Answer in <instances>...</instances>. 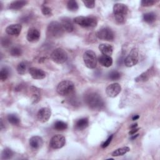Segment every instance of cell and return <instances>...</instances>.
Returning <instances> with one entry per match:
<instances>
[{
    "label": "cell",
    "mask_w": 160,
    "mask_h": 160,
    "mask_svg": "<svg viewBox=\"0 0 160 160\" xmlns=\"http://www.w3.org/2000/svg\"><path fill=\"white\" fill-rule=\"evenodd\" d=\"M13 152L10 148H5L2 153V159H10L13 156Z\"/></svg>",
    "instance_id": "4316f807"
},
{
    "label": "cell",
    "mask_w": 160,
    "mask_h": 160,
    "mask_svg": "<svg viewBox=\"0 0 160 160\" xmlns=\"http://www.w3.org/2000/svg\"><path fill=\"white\" fill-rule=\"evenodd\" d=\"M143 18V20L144 22L148 23H152L156 20V15L154 13L149 12V13L144 14Z\"/></svg>",
    "instance_id": "603a6c76"
},
{
    "label": "cell",
    "mask_w": 160,
    "mask_h": 160,
    "mask_svg": "<svg viewBox=\"0 0 160 160\" xmlns=\"http://www.w3.org/2000/svg\"><path fill=\"white\" fill-rule=\"evenodd\" d=\"M51 59L54 62L58 64H63L68 60V54L62 48H57L55 50L51 55Z\"/></svg>",
    "instance_id": "52a82bcc"
},
{
    "label": "cell",
    "mask_w": 160,
    "mask_h": 160,
    "mask_svg": "<svg viewBox=\"0 0 160 160\" xmlns=\"http://www.w3.org/2000/svg\"><path fill=\"white\" fill-rule=\"evenodd\" d=\"M154 3H155V2L153 1V0H143L141 2V5L144 7H151Z\"/></svg>",
    "instance_id": "d590c367"
},
{
    "label": "cell",
    "mask_w": 160,
    "mask_h": 160,
    "mask_svg": "<svg viewBox=\"0 0 160 160\" xmlns=\"http://www.w3.org/2000/svg\"><path fill=\"white\" fill-rule=\"evenodd\" d=\"M83 3H84L85 6L86 7H87L88 8L91 9L95 8V2L94 0H90V1H83Z\"/></svg>",
    "instance_id": "e575fe53"
},
{
    "label": "cell",
    "mask_w": 160,
    "mask_h": 160,
    "mask_svg": "<svg viewBox=\"0 0 160 160\" xmlns=\"http://www.w3.org/2000/svg\"><path fill=\"white\" fill-rule=\"evenodd\" d=\"M10 53L12 56L19 57V56H21V55L23 53V51L18 47H14L10 49Z\"/></svg>",
    "instance_id": "4dcf8cb0"
},
{
    "label": "cell",
    "mask_w": 160,
    "mask_h": 160,
    "mask_svg": "<svg viewBox=\"0 0 160 160\" xmlns=\"http://www.w3.org/2000/svg\"><path fill=\"white\" fill-rule=\"evenodd\" d=\"M28 4L27 1H15L10 3L9 8L10 10H18L21 9L23 7L26 6Z\"/></svg>",
    "instance_id": "44dd1931"
},
{
    "label": "cell",
    "mask_w": 160,
    "mask_h": 160,
    "mask_svg": "<svg viewBox=\"0 0 160 160\" xmlns=\"http://www.w3.org/2000/svg\"><path fill=\"white\" fill-rule=\"evenodd\" d=\"M51 115V111L49 108H42L40 109L37 113L38 119L40 122H47Z\"/></svg>",
    "instance_id": "8fae6325"
},
{
    "label": "cell",
    "mask_w": 160,
    "mask_h": 160,
    "mask_svg": "<svg viewBox=\"0 0 160 160\" xmlns=\"http://www.w3.org/2000/svg\"><path fill=\"white\" fill-rule=\"evenodd\" d=\"M139 60L138 50L136 48L133 49L128 55L124 60V63L127 67H132L136 65Z\"/></svg>",
    "instance_id": "ba28073f"
},
{
    "label": "cell",
    "mask_w": 160,
    "mask_h": 160,
    "mask_svg": "<svg viewBox=\"0 0 160 160\" xmlns=\"http://www.w3.org/2000/svg\"><path fill=\"white\" fill-rule=\"evenodd\" d=\"M84 100L87 106L93 110H100L104 106L101 96L96 92H88L84 96Z\"/></svg>",
    "instance_id": "6da1fadb"
},
{
    "label": "cell",
    "mask_w": 160,
    "mask_h": 160,
    "mask_svg": "<svg viewBox=\"0 0 160 160\" xmlns=\"http://www.w3.org/2000/svg\"><path fill=\"white\" fill-rule=\"evenodd\" d=\"M32 91H33V101L34 103H37L39 101L40 98V93H39V90H38L37 88L31 87Z\"/></svg>",
    "instance_id": "1f68e13d"
},
{
    "label": "cell",
    "mask_w": 160,
    "mask_h": 160,
    "mask_svg": "<svg viewBox=\"0 0 160 160\" xmlns=\"http://www.w3.org/2000/svg\"><path fill=\"white\" fill-rule=\"evenodd\" d=\"M89 125V120L88 118H82L78 119L75 123L74 128L78 131L86 129Z\"/></svg>",
    "instance_id": "ac0fdd59"
},
{
    "label": "cell",
    "mask_w": 160,
    "mask_h": 160,
    "mask_svg": "<svg viewBox=\"0 0 160 160\" xmlns=\"http://www.w3.org/2000/svg\"><path fill=\"white\" fill-rule=\"evenodd\" d=\"M139 118H140V116H139V115H138V114L134 115V116H133V121H135V120H137L138 119H139Z\"/></svg>",
    "instance_id": "ab89813d"
},
{
    "label": "cell",
    "mask_w": 160,
    "mask_h": 160,
    "mask_svg": "<svg viewBox=\"0 0 160 160\" xmlns=\"http://www.w3.org/2000/svg\"><path fill=\"white\" fill-rule=\"evenodd\" d=\"M137 127H138V124H137V123H136V124H134V125H133L132 126H131L130 128H131V129H133V128H136Z\"/></svg>",
    "instance_id": "b9f144b4"
},
{
    "label": "cell",
    "mask_w": 160,
    "mask_h": 160,
    "mask_svg": "<svg viewBox=\"0 0 160 160\" xmlns=\"http://www.w3.org/2000/svg\"><path fill=\"white\" fill-rule=\"evenodd\" d=\"M1 44L3 48H8L11 45V40L7 37H4L2 39Z\"/></svg>",
    "instance_id": "836d02e7"
},
{
    "label": "cell",
    "mask_w": 160,
    "mask_h": 160,
    "mask_svg": "<svg viewBox=\"0 0 160 160\" xmlns=\"http://www.w3.org/2000/svg\"><path fill=\"white\" fill-rule=\"evenodd\" d=\"M74 91V85L69 80H64V81L60 82L56 88L57 93L63 96L70 95Z\"/></svg>",
    "instance_id": "3957f363"
},
{
    "label": "cell",
    "mask_w": 160,
    "mask_h": 160,
    "mask_svg": "<svg viewBox=\"0 0 160 160\" xmlns=\"http://www.w3.org/2000/svg\"><path fill=\"white\" fill-rule=\"evenodd\" d=\"M10 74L9 69L7 67H3L0 71V79L4 82L7 79Z\"/></svg>",
    "instance_id": "83f0119b"
},
{
    "label": "cell",
    "mask_w": 160,
    "mask_h": 160,
    "mask_svg": "<svg viewBox=\"0 0 160 160\" xmlns=\"http://www.w3.org/2000/svg\"><path fill=\"white\" fill-rule=\"evenodd\" d=\"M8 120L10 123L13 125H18L20 123V119L18 116L15 114H10L8 116Z\"/></svg>",
    "instance_id": "484cf974"
},
{
    "label": "cell",
    "mask_w": 160,
    "mask_h": 160,
    "mask_svg": "<svg viewBox=\"0 0 160 160\" xmlns=\"http://www.w3.org/2000/svg\"><path fill=\"white\" fill-rule=\"evenodd\" d=\"M3 128V123L2 120H1V129L2 130Z\"/></svg>",
    "instance_id": "7bdbcfd3"
},
{
    "label": "cell",
    "mask_w": 160,
    "mask_h": 160,
    "mask_svg": "<svg viewBox=\"0 0 160 160\" xmlns=\"http://www.w3.org/2000/svg\"><path fill=\"white\" fill-rule=\"evenodd\" d=\"M99 50L102 53L103 55L109 56L112 55L113 51V47L109 44H106V43L100 45Z\"/></svg>",
    "instance_id": "d6986e66"
},
{
    "label": "cell",
    "mask_w": 160,
    "mask_h": 160,
    "mask_svg": "<svg viewBox=\"0 0 160 160\" xmlns=\"http://www.w3.org/2000/svg\"><path fill=\"white\" fill-rule=\"evenodd\" d=\"M98 61L102 66L106 68L110 67L113 64V59L109 56L103 55L99 57Z\"/></svg>",
    "instance_id": "ffe728a7"
},
{
    "label": "cell",
    "mask_w": 160,
    "mask_h": 160,
    "mask_svg": "<svg viewBox=\"0 0 160 160\" xmlns=\"http://www.w3.org/2000/svg\"><path fill=\"white\" fill-rule=\"evenodd\" d=\"M128 13V8L122 3H116L113 7V14L116 21L119 24L125 23Z\"/></svg>",
    "instance_id": "7a4b0ae2"
},
{
    "label": "cell",
    "mask_w": 160,
    "mask_h": 160,
    "mask_svg": "<svg viewBox=\"0 0 160 160\" xmlns=\"http://www.w3.org/2000/svg\"><path fill=\"white\" fill-rule=\"evenodd\" d=\"M130 151V148L128 146L123 147L121 148H118L114 151L112 153V156H123L125 154H127L128 152Z\"/></svg>",
    "instance_id": "7402d4cb"
},
{
    "label": "cell",
    "mask_w": 160,
    "mask_h": 160,
    "mask_svg": "<svg viewBox=\"0 0 160 160\" xmlns=\"http://www.w3.org/2000/svg\"><path fill=\"white\" fill-rule=\"evenodd\" d=\"M74 23L83 28H95L98 24V21L93 16H78L74 18Z\"/></svg>",
    "instance_id": "5b68a950"
},
{
    "label": "cell",
    "mask_w": 160,
    "mask_h": 160,
    "mask_svg": "<svg viewBox=\"0 0 160 160\" xmlns=\"http://www.w3.org/2000/svg\"><path fill=\"white\" fill-rule=\"evenodd\" d=\"M122 91V87L118 83H113L109 85L106 89V95L111 98L117 96Z\"/></svg>",
    "instance_id": "7c38bea8"
},
{
    "label": "cell",
    "mask_w": 160,
    "mask_h": 160,
    "mask_svg": "<svg viewBox=\"0 0 160 160\" xmlns=\"http://www.w3.org/2000/svg\"><path fill=\"white\" fill-rule=\"evenodd\" d=\"M29 143L33 149H38L42 147L43 144V140L42 137L39 136H34L29 139Z\"/></svg>",
    "instance_id": "9a60e30c"
},
{
    "label": "cell",
    "mask_w": 160,
    "mask_h": 160,
    "mask_svg": "<svg viewBox=\"0 0 160 160\" xmlns=\"http://www.w3.org/2000/svg\"><path fill=\"white\" fill-rule=\"evenodd\" d=\"M67 124L62 121H57L54 124V128L58 131H63L67 129Z\"/></svg>",
    "instance_id": "f1b7e54d"
},
{
    "label": "cell",
    "mask_w": 160,
    "mask_h": 160,
    "mask_svg": "<svg viewBox=\"0 0 160 160\" xmlns=\"http://www.w3.org/2000/svg\"><path fill=\"white\" fill-rule=\"evenodd\" d=\"M83 61L87 68L90 69L95 68L98 61L96 53L92 50L87 51L83 55Z\"/></svg>",
    "instance_id": "8992f818"
},
{
    "label": "cell",
    "mask_w": 160,
    "mask_h": 160,
    "mask_svg": "<svg viewBox=\"0 0 160 160\" xmlns=\"http://www.w3.org/2000/svg\"><path fill=\"white\" fill-rule=\"evenodd\" d=\"M113 135H111L110 136H109L108 138L102 144L101 147H102L103 148H106L107 146H108L109 145L110 143L111 142V141H112V140H113Z\"/></svg>",
    "instance_id": "74e56055"
},
{
    "label": "cell",
    "mask_w": 160,
    "mask_h": 160,
    "mask_svg": "<svg viewBox=\"0 0 160 160\" xmlns=\"http://www.w3.org/2000/svg\"><path fill=\"white\" fill-rule=\"evenodd\" d=\"M67 8L69 11L75 12L78 10L79 7L76 1H74V0H70V1H69L67 3Z\"/></svg>",
    "instance_id": "f546056e"
},
{
    "label": "cell",
    "mask_w": 160,
    "mask_h": 160,
    "mask_svg": "<svg viewBox=\"0 0 160 160\" xmlns=\"http://www.w3.org/2000/svg\"><path fill=\"white\" fill-rule=\"evenodd\" d=\"M151 74V71L150 69L148 70L146 72H144L141 74H140L139 76H138L135 79L136 82H146L149 78Z\"/></svg>",
    "instance_id": "d4e9b609"
},
{
    "label": "cell",
    "mask_w": 160,
    "mask_h": 160,
    "mask_svg": "<svg viewBox=\"0 0 160 160\" xmlns=\"http://www.w3.org/2000/svg\"><path fill=\"white\" fill-rule=\"evenodd\" d=\"M42 13L45 16H51L52 15V10L50 8L47 7H43L42 10Z\"/></svg>",
    "instance_id": "8d00e7d4"
},
{
    "label": "cell",
    "mask_w": 160,
    "mask_h": 160,
    "mask_svg": "<svg viewBox=\"0 0 160 160\" xmlns=\"http://www.w3.org/2000/svg\"><path fill=\"white\" fill-rule=\"evenodd\" d=\"M64 31L61 23L58 21L51 22L47 28L48 34L54 38H61L64 34Z\"/></svg>",
    "instance_id": "277c9868"
},
{
    "label": "cell",
    "mask_w": 160,
    "mask_h": 160,
    "mask_svg": "<svg viewBox=\"0 0 160 160\" xmlns=\"http://www.w3.org/2000/svg\"><path fill=\"white\" fill-rule=\"evenodd\" d=\"M26 38L29 42L36 43L38 41L40 38V33L36 28H31L28 31Z\"/></svg>",
    "instance_id": "5bb4252c"
},
{
    "label": "cell",
    "mask_w": 160,
    "mask_h": 160,
    "mask_svg": "<svg viewBox=\"0 0 160 160\" xmlns=\"http://www.w3.org/2000/svg\"><path fill=\"white\" fill-rule=\"evenodd\" d=\"M22 29V26L20 24H13L9 25L6 28V33L11 36H18Z\"/></svg>",
    "instance_id": "2e32d148"
},
{
    "label": "cell",
    "mask_w": 160,
    "mask_h": 160,
    "mask_svg": "<svg viewBox=\"0 0 160 160\" xmlns=\"http://www.w3.org/2000/svg\"><path fill=\"white\" fill-rule=\"evenodd\" d=\"M120 77H121V74L117 71H112L108 74V78L111 81L118 80L120 78Z\"/></svg>",
    "instance_id": "d6a6232c"
},
{
    "label": "cell",
    "mask_w": 160,
    "mask_h": 160,
    "mask_svg": "<svg viewBox=\"0 0 160 160\" xmlns=\"http://www.w3.org/2000/svg\"><path fill=\"white\" fill-rule=\"evenodd\" d=\"M66 144V138L61 135H57L52 137L50 145L53 149H60Z\"/></svg>",
    "instance_id": "30bf717a"
},
{
    "label": "cell",
    "mask_w": 160,
    "mask_h": 160,
    "mask_svg": "<svg viewBox=\"0 0 160 160\" xmlns=\"http://www.w3.org/2000/svg\"><path fill=\"white\" fill-rule=\"evenodd\" d=\"M139 129H140V128H133V129H131V130H130V131L129 132V134H130V135H135L136 132H138V131Z\"/></svg>",
    "instance_id": "f35d334b"
},
{
    "label": "cell",
    "mask_w": 160,
    "mask_h": 160,
    "mask_svg": "<svg viewBox=\"0 0 160 160\" xmlns=\"http://www.w3.org/2000/svg\"><path fill=\"white\" fill-rule=\"evenodd\" d=\"M31 76L34 79H43L46 77V73L42 69L35 67L29 68L28 69Z\"/></svg>",
    "instance_id": "4fadbf2b"
},
{
    "label": "cell",
    "mask_w": 160,
    "mask_h": 160,
    "mask_svg": "<svg viewBox=\"0 0 160 160\" xmlns=\"http://www.w3.org/2000/svg\"><path fill=\"white\" fill-rule=\"evenodd\" d=\"M96 36L104 41H113L114 38V34L113 31L108 27H104L100 29L96 33Z\"/></svg>",
    "instance_id": "9c48e42d"
},
{
    "label": "cell",
    "mask_w": 160,
    "mask_h": 160,
    "mask_svg": "<svg viewBox=\"0 0 160 160\" xmlns=\"http://www.w3.org/2000/svg\"><path fill=\"white\" fill-rule=\"evenodd\" d=\"M60 23L65 31L71 33L74 30V25L70 18L68 17H63L61 18Z\"/></svg>",
    "instance_id": "e0dca14e"
},
{
    "label": "cell",
    "mask_w": 160,
    "mask_h": 160,
    "mask_svg": "<svg viewBox=\"0 0 160 160\" xmlns=\"http://www.w3.org/2000/svg\"><path fill=\"white\" fill-rule=\"evenodd\" d=\"M138 135H139L138 134H137V135H131V136H133L131 138V140H134V139L136 138V137H138Z\"/></svg>",
    "instance_id": "60d3db41"
},
{
    "label": "cell",
    "mask_w": 160,
    "mask_h": 160,
    "mask_svg": "<svg viewBox=\"0 0 160 160\" xmlns=\"http://www.w3.org/2000/svg\"><path fill=\"white\" fill-rule=\"evenodd\" d=\"M28 68V64L27 62H21L20 63L18 64V66H17V72L19 74L23 75L24 74Z\"/></svg>",
    "instance_id": "cb8c5ba5"
}]
</instances>
